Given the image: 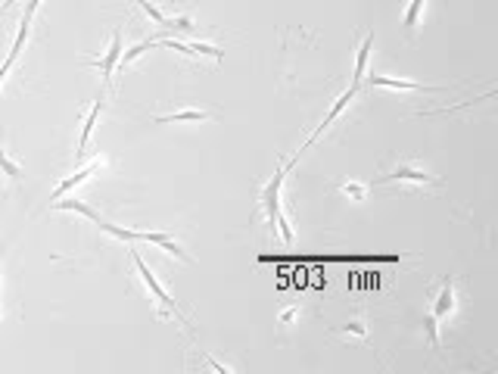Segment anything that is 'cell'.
Listing matches in <instances>:
<instances>
[{
	"mask_svg": "<svg viewBox=\"0 0 498 374\" xmlns=\"http://www.w3.org/2000/svg\"><path fill=\"white\" fill-rule=\"evenodd\" d=\"M424 331H427V340H430V349L439 353L442 349V340H439V318L433 315V312H427L424 315Z\"/></svg>",
	"mask_w": 498,
	"mask_h": 374,
	"instance_id": "cell-13",
	"label": "cell"
},
{
	"mask_svg": "<svg viewBox=\"0 0 498 374\" xmlns=\"http://www.w3.org/2000/svg\"><path fill=\"white\" fill-rule=\"evenodd\" d=\"M337 193H342V197H349V200H364V197H368V184L342 181V184H337Z\"/></svg>",
	"mask_w": 498,
	"mask_h": 374,
	"instance_id": "cell-14",
	"label": "cell"
},
{
	"mask_svg": "<svg viewBox=\"0 0 498 374\" xmlns=\"http://www.w3.org/2000/svg\"><path fill=\"white\" fill-rule=\"evenodd\" d=\"M13 4H16V0H4V4H0V13H4V10H10Z\"/></svg>",
	"mask_w": 498,
	"mask_h": 374,
	"instance_id": "cell-18",
	"label": "cell"
},
{
	"mask_svg": "<svg viewBox=\"0 0 498 374\" xmlns=\"http://www.w3.org/2000/svg\"><path fill=\"white\" fill-rule=\"evenodd\" d=\"M296 162H299V153L296 156H290V159L284 162L277 171H274V178L268 181V187L262 191V197H259V203H262V209H265V215H268V228H271V234H277V215H280V184H284V178H286V171H290Z\"/></svg>",
	"mask_w": 498,
	"mask_h": 374,
	"instance_id": "cell-1",
	"label": "cell"
},
{
	"mask_svg": "<svg viewBox=\"0 0 498 374\" xmlns=\"http://www.w3.org/2000/svg\"><path fill=\"white\" fill-rule=\"evenodd\" d=\"M134 4H137V6H140V10H144L146 16H150L153 22H159V26H166V22H168V19H166V13H162L159 6L153 4V0H134Z\"/></svg>",
	"mask_w": 498,
	"mask_h": 374,
	"instance_id": "cell-16",
	"label": "cell"
},
{
	"mask_svg": "<svg viewBox=\"0 0 498 374\" xmlns=\"http://www.w3.org/2000/svg\"><path fill=\"white\" fill-rule=\"evenodd\" d=\"M380 184L383 181H415V184H439V178L436 175H427V171H420L415 166H395L389 175H380L377 178Z\"/></svg>",
	"mask_w": 498,
	"mask_h": 374,
	"instance_id": "cell-7",
	"label": "cell"
},
{
	"mask_svg": "<svg viewBox=\"0 0 498 374\" xmlns=\"http://www.w3.org/2000/svg\"><path fill=\"white\" fill-rule=\"evenodd\" d=\"M333 334H342V337H358V340H368V327H364V322H352V324L333 327Z\"/></svg>",
	"mask_w": 498,
	"mask_h": 374,
	"instance_id": "cell-15",
	"label": "cell"
},
{
	"mask_svg": "<svg viewBox=\"0 0 498 374\" xmlns=\"http://www.w3.org/2000/svg\"><path fill=\"white\" fill-rule=\"evenodd\" d=\"M131 259H134V265H137V271H140V278H144V284H146V287H150V293L156 296V300H159V306H162V309H168V312H171V315H175V318H178V324H184V327H187V331H190V322H187V315H184V312H181V309H178V302H175V300H171V296L166 293V287H162V284H159V280H156V278H153V271H150V268H146V262H144V259H140V253H137V249H131Z\"/></svg>",
	"mask_w": 498,
	"mask_h": 374,
	"instance_id": "cell-2",
	"label": "cell"
},
{
	"mask_svg": "<svg viewBox=\"0 0 498 374\" xmlns=\"http://www.w3.org/2000/svg\"><path fill=\"white\" fill-rule=\"evenodd\" d=\"M103 106H106V94L100 91V97L93 100L91 113L84 115V125H81V137H78V150H75V156H84V150H88V144H91V135H93V125H97L100 113H103Z\"/></svg>",
	"mask_w": 498,
	"mask_h": 374,
	"instance_id": "cell-6",
	"label": "cell"
},
{
	"mask_svg": "<svg viewBox=\"0 0 498 374\" xmlns=\"http://www.w3.org/2000/svg\"><path fill=\"white\" fill-rule=\"evenodd\" d=\"M0 171H4L13 184L22 181V166H19V162H13L10 156H6V150H4V131H0Z\"/></svg>",
	"mask_w": 498,
	"mask_h": 374,
	"instance_id": "cell-12",
	"label": "cell"
},
{
	"mask_svg": "<svg viewBox=\"0 0 498 374\" xmlns=\"http://www.w3.org/2000/svg\"><path fill=\"white\" fill-rule=\"evenodd\" d=\"M296 318H299V306H286V309L277 315V324H280V327H286L290 322H296Z\"/></svg>",
	"mask_w": 498,
	"mask_h": 374,
	"instance_id": "cell-17",
	"label": "cell"
},
{
	"mask_svg": "<svg viewBox=\"0 0 498 374\" xmlns=\"http://www.w3.org/2000/svg\"><path fill=\"white\" fill-rule=\"evenodd\" d=\"M371 88H393V91H446L442 84H424V81H408V78H386V75H368Z\"/></svg>",
	"mask_w": 498,
	"mask_h": 374,
	"instance_id": "cell-5",
	"label": "cell"
},
{
	"mask_svg": "<svg viewBox=\"0 0 498 374\" xmlns=\"http://www.w3.org/2000/svg\"><path fill=\"white\" fill-rule=\"evenodd\" d=\"M371 50H374V35H368L358 47V57H355V75H352V84H361L364 75H368V60H371Z\"/></svg>",
	"mask_w": 498,
	"mask_h": 374,
	"instance_id": "cell-9",
	"label": "cell"
},
{
	"mask_svg": "<svg viewBox=\"0 0 498 374\" xmlns=\"http://www.w3.org/2000/svg\"><path fill=\"white\" fill-rule=\"evenodd\" d=\"M424 6L427 0H408V10L402 16V26H405V35L415 38L417 35V26H420V16H424Z\"/></svg>",
	"mask_w": 498,
	"mask_h": 374,
	"instance_id": "cell-10",
	"label": "cell"
},
{
	"mask_svg": "<svg viewBox=\"0 0 498 374\" xmlns=\"http://www.w3.org/2000/svg\"><path fill=\"white\" fill-rule=\"evenodd\" d=\"M119 60H122V35L115 31L112 41H109V50L103 53V57H97V60H88V66L100 69V72H103V81L109 84V81H112V75H115V69H119Z\"/></svg>",
	"mask_w": 498,
	"mask_h": 374,
	"instance_id": "cell-3",
	"label": "cell"
},
{
	"mask_svg": "<svg viewBox=\"0 0 498 374\" xmlns=\"http://www.w3.org/2000/svg\"><path fill=\"white\" fill-rule=\"evenodd\" d=\"M103 162H106L103 156H97V159H91V162H88V166H81V169L75 171V175H69L66 181H59V184H57V191L50 193V200H53V203H57V200H62V197H66L69 191H75L78 184H84V181H88V178L93 175V171H100V169H103Z\"/></svg>",
	"mask_w": 498,
	"mask_h": 374,
	"instance_id": "cell-4",
	"label": "cell"
},
{
	"mask_svg": "<svg viewBox=\"0 0 498 374\" xmlns=\"http://www.w3.org/2000/svg\"><path fill=\"white\" fill-rule=\"evenodd\" d=\"M451 309H455V278H446L442 280V290H439V296H436V302H433V315L436 318H446V315H451Z\"/></svg>",
	"mask_w": 498,
	"mask_h": 374,
	"instance_id": "cell-8",
	"label": "cell"
},
{
	"mask_svg": "<svg viewBox=\"0 0 498 374\" xmlns=\"http://www.w3.org/2000/svg\"><path fill=\"white\" fill-rule=\"evenodd\" d=\"M209 119L206 109H178V113H166V115H153V122L168 125V122H202Z\"/></svg>",
	"mask_w": 498,
	"mask_h": 374,
	"instance_id": "cell-11",
	"label": "cell"
}]
</instances>
